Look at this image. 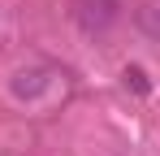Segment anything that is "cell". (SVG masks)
<instances>
[{"label": "cell", "mask_w": 160, "mask_h": 156, "mask_svg": "<svg viewBox=\"0 0 160 156\" xmlns=\"http://www.w3.org/2000/svg\"><path fill=\"white\" fill-rule=\"evenodd\" d=\"M56 82V70L52 65H43V61H30V65H18L13 78H9V91H13V100H43L48 91H52Z\"/></svg>", "instance_id": "1"}, {"label": "cell", "mask_w": 160, "mask_h": 156, "mask_svg": "<svg viewBox=\"0 0 160 156\" xmlns=\"http://www.w3.org/2000/svg\"><path fill=\"white\" fill-rule=\"evenodd\" d=\"M117 9H121V0H78V26L87 35H104L117 22Z\"/></svg>", "instance_id": "2"}, {"label": "cell", "mask_w": 160, "mask_h": 156, "mask_svg": "<svg viewBox=\"0 0 160 156\" xmlns=\"http://www.w3.org/2000/svg\"><path fill=\"white\" fill-rule=\"evenodd\" d=\"M134 26H138V35H147L152 44H160V0H143L134 9Z\"/></svg>", "instance_id": "3"}, {"label": "cell", "mask_w": 160, "mask_h": 156, "mask_svg": "<svg viewBox=\"0 0 160 156\" xmlns=\"http://www.w3.org/2000/svg\"><path fill=\"white\" fill-rule=\"evenodd\" d=\"M126 87H134V91H138V96H147V91H152V82H147V74H143V70H138V65H130V70H126Z\"/></svg>", "instance_id": "4"}]
</instances>
